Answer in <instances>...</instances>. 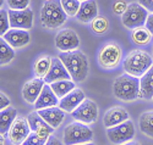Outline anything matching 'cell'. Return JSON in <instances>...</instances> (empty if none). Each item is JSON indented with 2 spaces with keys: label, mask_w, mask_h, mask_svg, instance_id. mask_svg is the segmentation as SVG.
Returning a JSON list of instances; mask_svg holds the SVG:
<instances>
[{
  "label": "cell",
  "mask_w": 153,
  "mask_h": 145,
  "mask_svg": "<svg viewBox=\"0 0 153 145\" xmlns=\"http://www.w3.org/2000/svg\"><path fill=\"white\" fill-rule=\"evenodd\" d=\"M75 83L83 82L88 74V60L87 56L80 50L61 51L58 56Z\"/></svg>",
  "instance_id": "1"
},
{
  "label": "cell",
  "mask_w": 153,
  "mask_h": 145,
  "mask_svg": "<svg viewBox=\"0 0 153 145\" xmlns=\"http://www.w3.org/2000/svg\"><path fill=\"white\" fill-rule=\"evenodd\" d=\"M153 66V57L145 50L134 49L123 60V68L125 73L141 78Z\"/></svg>",
  "instance_id": "2"
},
{
  "label": "cell",
  "mask_w": 153,
  "mask_h": 145,
  "mask_svg": "<svg viewBox=\"0 0 153 145\" xmlns=\"http://www.w3.org/2000/svg\"><path fill=\"white\" fill-rule=\"evenodd\" d=\"M113 94L125 102L140 99V79L127 73L119 76L113 83Z\"/></svg>",
  "instance_id": "3"
},
{
  "label": "cell",
  "mask_w": 153,
  "mask_h": 145,
  "mask_svg": "<svg viewBox=\"0 0 153 145\" xmlns=\"http://www.w3.org/2000/svg\"><path fill=\"white\" fill-rule=\"evenodd\" d=\"M68 15L62 10L60 0H50L45 1L41 10V22L44 28L56 29L65 24Z\"/></svg>",
  "instance_id": "4"
},
{
  "label": "cell",
  "mask_w": 153,
  "mask_h": 145,
  "mask_svg": "<svg viewBox=\"0 0 153 145\" xmlns=\"http://www.w3.org/2000/svg\"><path fill=\"white\" fill-rule=\"evenodd\" d=\"M64 145H77L91 143L93 139V130L85 123L72 122L64 128Z\"/></svg>",
  "instance_id": "5"
},
{
  "label": "cell",
  "mask_w": 153,
  "mask_h": 145,
  "mask_svg": "<svg viewBox=\"0 0 153 145\" xmlns=\"http://www.w3.org/2000/svg\"><path fill=\"white\" fill-rule=\"evenodd\" d=\"M121 55L123 51L120 45L115 42H109L99 49L97 61L103 70H113L119 66L121 61Z\"/></svg>",
  "instance_id": "6"
},
{
  "label": "cell",
  "mask_w": 153,
  "mask_h": 145,
  "mask_svg": "<svg viewBox=\"0 0 153 145\" xmlns=\"http://www.w3.org/2000/svg\"><path fill=\"white\" fill-rule=\"evenodd\" d=\"M148 16V11L140 3H131L121 16L123 24L126 28L134 29L136 27L145 26Z\"/></svg>",
  "instance_id": "7"
},
{
  "label": "cell",
  "mask_w": 153,
  "mask_h": 145,
  "mask_svg": "<svg viewBox=\"0 0 153 145\" xmlns=\"http://www.w3.org/2000/svg\"><path fill=\"white\" fill-rule=\"evenodd\" d=\"M107 137L115 145H123L131 141L135 137V127L131 120H127L118 126L107 128Z\"/></svg>",
  "instance_id": "8"
},
{
  "label": "cell",
  "mask_w": 153,
  "mask_h": 145,
  "mask_svg": "<svg viewBox=\"0 0 153 145\" xmlns=\"http://www.w3.org/2000/svg\"><path fill=\"white\" fill-rule=\"evenodd\" d=\"M71 115L75 121L85 124H91L94 123L98 118V106L93 100L85 99L80 106L71 112Z\"/></svg>",
  "instance_id": "9"
},
{
  "label": "cell",
  "mask_w": 153,
  "mask_h": 145,
  "mask_svg": "<svg viewBox=\"0 0 153 145\" xmlns=\"http://www.w3.org/2000/svg\"><path fill=\"white\" fill-rule=\"evenodd\" d=\"M31 132L32 130L28 124L27 117H16V120L7 132V138L12 145H22L31 134Z\"/></svg>",
  "instance_id": "10"
},
{
  "label": "cell",
  "mask_w": 153,
  "mask_h": 145,
  "mask_svg": "<svg viewBox=\"0 0 153 145\" xmlns=\"http://www.w3.org/2000/svg\"><path fill=\"white\" fill-rule=\"evenodd\" d=\"M9 21L11 28H19V29H31L33 27V18L34 14L33 11L27 7L25 10H7Z\"/></svg>",
  "instance_id": "11"
},
{
  "label": "cell",
  "mask_w": 153,
  "mask_h": 145,
  "mask_svg": "<svg viewBox=\"0 0 153 145\" xmlns=\"http://www.w3.org/2000/svg\"><path fill=\"white\" fill-rule=\"evenodd\" d=\"M55 46L60 51H72L80 46V38L74 29L64 28L55 37Z\"/></svg>",
  "instance_id": "12"
},
{
  "label": "cell",
  "mask_w": 153,
  "mask_h": 145,
  "mask_svg": "<svg viewBox=\"0 0 153 145\" xmlns=\"http://www.w3.org/2000/svg\"><path fill=\"white\" fill-rule=\"evenodd\" d=\"M64 79H71L70 73L68 72L66 67L64 66L59 57H52V65H50L47 76L44 77V82L47 84H52L54 82Z\"/></svg>",
  "instance_id": "13"
},
{
  "label": "cell",
  "mask_w": 153,
  "mask_h": 145,
  "mask_svg": "<svg viewBox=\"0 0 153 145\" xmlns=\"http://www.w3.org/2000/svg\"><path fill=\"white\" fill-rule=\"evenodd\" d=\"M44 84H45L44 79H42V78H37V77L27 81L26 83H25L23 88H22L23 99L26 100L28 104H34L36 100L38 99V96H39Z\"/></svg>",
  "instance_id": "14"
},
{
  "label": "cell",
  "mask_w": 153,
  "mask_h": 145,
  "mask_svg": "<svg viewBox=\"0 0 153 145\" xmlns=\"http://www.w3.org/2000/svg\"><path fill=\"white\" fill-rule=\"evenodd\" d=\"M3 38L14 49L23 48L31 42L30 33L26 29H19V28H10L3 35Z\"/></svg>",
  "instance_id": "15"
},
{
  "label": "cell",
  "mask_w": 153,
  "mask_h": 145,
  "mask_svg": "<svg viewBox=\"0 0 153 145\" xmlns=\"http://www.w3.org/2000/svg\"><path fill=\"white\" fill-rule=\"evenodd\" d=\"M86 99L85 96V93L81 90V89H77L75 88L72 91H70V93L68 95H65L64 98H61V100L59 101V107L65 111V112H69L71 113L75 109H77L81 102Z\"/></svg>",
  "instance_id": "16"
},
{
  "label": "cell",
  "mask_w": 153,
  "mask_h": 145,
  "mask_svg": "<svg viewBox=\"0 0 153 145\" xmlns=\"http://www.w3.org/2000/svg\"><path fill=\"white\" fill-rule=\"evenodd\" d=\"M129 118H130L129 112H127L124 107L113 106L105 112V115L103 117V124L105 128H110V127L118 126V124L127 121Z\"/></svg>",
  "instance_id": "17"
},
{
  "label": "cell",
  "mask_w": 153,
  "mask_h": 145,
  "mask_svg": "<svg viewBox=\"0 0 153 145\" xmlns=\"http://www.w3.org/2000/svg\"><path fill=\"white\" fill-rule=\"evenodd\" d=\"M37 112L53 129L59 128L60 124L65 120V111H62L60 107H56V106L42 109V110H38Z\"/></svg>",
  "instance_id": "18"
},
{
  "label": "cell",
  "mask_w": 153,
  "mask_h": 145,
  "mask_svg": "<svg viewBox=\"0 0 153 145\" xmlns=\"http://www.w3.org/2000/svg\"><path fill=\"white\" fill-rule=\"evenodd\" d=\"M56 105H59V98L54 94V91L52 88H50V85L45 83L39 96H38V99L34 102V110L38 111V110H42V109L56 106Z\"/></svg>",
  "instance_id": "19"
},
{
  "label": "cell",
  "mask_w": 153,
  "mask_h": 145,
  "mask_svg": "<svg viewBox=\"0 0 153 145\" xmlns=\"http://www.w3.org/2000/svg\"><path fill=\"white\" fill-rule=\"evenodd\" d=\"M27 121H28V124H30V127H31V130L34 132V133L39 134V135H42V137H45V138H49L50 135L53 134L54 129L50 127L39 115H38L37 111L28 113Z\"/></svg>",
  "instance_id": "20"
},
{
  "label": "cell",
  "mask_w": 153,
  "mask_h": 145,
  "mask_svg": "<svg viewBox=\"0 0 153 145\" xmlns=\"http://www.w3.org/2000/svg\"><path fill=\"white\" fill-rule=\"evenodd\" d=\"M97 16H98L97 3L94 0H86V1L81 3V6H80L77 15H76V18L82 23H88V22L91 23Z\"/></svg>",
  "instance_id": "21"
},
{
  "label": "cell",
  "mask_w": 153,
  "mask_h": 145,
  "mask_svg": "<svg viewBox=\"0 0 153 145\" xmlns=\"http://www.w3.org/2000/svg\"><path fill=\"white\" fill-rule=\"evenodd\" d=\"M140 99H153V66L140 78Z\"/></svg>",
  "instance_id": "22"
},
{
  "label": "cell",
  "mask_w": 153,
  "mask_h": 145,
  "mask_svg": "<svg viewBox=\"0 0 153 145\" xmlns=\"http://www.w3.org/2000/svg\"><path fill=\"white\" fill-rule=\"evenodd\" d=\"M17 117V111L15 107H6L0 111V134H7V132Z\"/></svg>",
  "instance_id": "23"
},
{
  "label": "cell",
  "mask_w": 153,
  "mask_h": 145,
  "mask_svg": "<svg viewBox=\"0 0 153 145\" xmlns=\"http://www.w3.org/2000/svg\"><path fill=\"white\" fill-rule=\"evenodd\" d=\"M152 34L151 32L146 28V26H141V27H136L131 32V39L132 42L138 45V46H145L148 45L152 40Z\"/></svg>",
  "instance_id": "24"
},
{
  "label": "cell",
  "mask_w": 153,
  "mask_h": 145,
  "mask_svg": "<svg viewBox=\"0 0 153 145\" xmlns=\"http://www.w3.org/2000/svg\"><path fill=\"white\" fill-rule=\"evenodd\" d=\"M50 88L53 89L54 94L61 99L65 95H68L70 91H72L75 88H76V83L72 81V79H64V81H58V82H54L52 84H49Z\"/></svg>",
  "instance_id": "25"
},
{
  "label": "cell",
  "mask_w": 153,
  "mask_h": 145,
  "mask_svg": "<svg viewBox=\"0 0 153 145\" xmlns=\"http://www.w3.org/2000/svg\"><path fill=\"white\" fill-rule=\"evenodd\" d=\"M50 65H52V56L43 55L41 57H38L34 63V67H33V72H34L36 77L44 79V77L47 76V73L50 68Z\"/></svg>",
  "instance_id": "26"
},
{
  "label": "cell",
  "mask_w": 153,
  "mask_h": 145,
  "mask_svg": "<svg viewBox=\"0 0 153 145\" xmlns=\"http://www.w3.org/2000/svg\"><path fill=\"white\" fill-rule=\"evenodd\" d=\"M138 126L145 135L153 139V111L143 112L141 116H140Z\"/></svg>",
  "instance_id": "27"
},
{
  "label": "cell",
  "mask_w": 153,
  "mask_h": 145,
  "mask_svg": "<svg viewBox=\"0 0 153 145\" xmlns=\"http://www.w3.org/2000/svg\"><path fill=\"white\" fill-rule=\"evenodd\" d=\"M15 59V50L3 37H0V66L7 65Z\"/></svg>",
  "instance_id": "28"
},
{
  "label": "cell",
  "mask_w": 153,
  "mask_h": 145,
  "mask_svg": "<svg viewBox=\"0 0 153 145\" xmlns=\"http://www.w3.org/2000/svg\"><path fill=\"white\" fill-rule=\"evenodd\" d=\"M91 29L96 34H104L109 29V21L104 16H97L92 22H91Z\"/></svg>",
  "instance_id": "29"
},
{
  "label": "cell",
  "mask_w": 153,
  "mask_h": 145,
  "mask_svg": "<svg viewBox=\"0 0 153 145\" xmlns=\"http://www.w3.org/2000/svg\"><path fill=\"white\" fill-rule=\"evenodd\" d=\"M60 4L62 10L65 11V14L70 17H74L77 15V12L81 6L80 0H60Z\"/></svg>",
  "instance_id": "30"
},
{
  "label": "cell",
  "mask_w": 153,
  "mask_h": 145,
  "mask_svg": "<svg viewBox=\"0 0 153 145\" xmlns=\"http://www.w3.org/2000/svg\"><path fill=\"white\" fill-rule=\"evenodd\" d=\"M47 140H48V138L42 137L39 134L34 133V132H31V134L23 141L22 145H44L47 143Z\"/></svg>",
  "instance_id": "31"
},
{
  "label": "cell",
  "mask_w": 153,
  "mask_h": 145,
  "mask_svg": "<svg viewBox=\"0 0 153 145\" xmlns=\"http://www.w3.org/2000/svg\"><path fill=\"white\" fill-rule=\"evenodd\" d=\"M10 29V21L7 11L0 9V37H3Z\"/></svg>",
  "instance_id": "32"
},
{
  "label": "cell",
  "mask_w": 153,
  "mask_h": 145,
  "mask_svg": "<svg viewBox=\"0 0 153 145\" xmlns=\"http://www.w3.org/2000/svg\"><path fill=\"white\" fill-rule=\"evenodd\" d=\"M31 0H6V4L11 10H25L30 6Z\"/></svg>",
  "instance_id": "33"
},
{
  "label": "cell",
  "mask_w": 153,
  "mask_h": 145,
  "mask_svg": "<svg viewBox=\"0 0 153 145\" xmlns=\"http://www.w3.org/2000/svg\"><path fill=\"white\" fill-rule=\"evenodd\" d=\"M127 6H129V4H127L125 0H117V1L113 4V12L115 15L123 16V14L126 11Z\"/></svg>",
  "instance_id": "34"
},
{
  "label": "cell",
  "mask_w": 153,
  "mask_h": 145,
  "mask_svg": "<svg viewBox=\"0 0 153 145\" xmlns=\"http://www.w3.org/2000/svg\"><path fill=\"white\" fill-rule=\"evenodd\" d=\"M9 106H10V99L7 98V95H5L4 93L0 91V111Z\"/></svg>",
  "instance_id": "35"
},
{
  "label": "cell",
  "mask_w": 153,
  "mask_h": 145,
  "mask_svg": "<svg viewBox=\"0 0 153 145\" xmlns=\"http://www.w3.org/2000/svg\"><path fill=\"white\" fill-rule=\"evenodd\" d=\"M138 3L141 4L145 9H147V11L149 12H153V0H138Z\"/></svg>",
  "instance_id": "36"
},
{
  "label": "cell",
  "mask_w": 153,
  "mask_h": 145,
  "mask_svg": "<svg viewBox=\"0 0 153 145\" xmlns=\"http://www.w3.org/2000/svg\"><path fill=\"white\" fill-rule=\"evenodd\" d=\"M145 26H146V28H147V29L151 32V34L153 35V12H151V14H148Z\"/></svg>",
  "instance_id": "37"
},
{
  "label": "cell",
  "mask_w": 153,
  "mask_h": 145,
  "mask_svg": "<svg viewBox=\"0 0 153 145\" xmlns=\"http://www.w3.org/2000/svg\"><path fill=\"white\" fill-rule=\"evenodd\" d=\"M44 145H64V144H62L56 137H54V135L52 134V135L48 138V140H47V143H45Z\"/></svg>",
  "instance_id": "38"
},
{
  "label": "cell",
  "mask_w": 153,
  "mask_h": 145,
  "mask_svg": "<svg viewBox=\"0 0 153 145\" xmlns=\"http://www.w3.org/2000/svg\"><path fill=\"white\" fill-rule=\"evenodd\" d=\"M123 145H141L140 143H137V141H134V140H131V141H127V143H125V144H123Z\"/></svg>",
  "instance_id": "39"
},
{
  "label": "cell",
  "mask_w": 153,
  "mask_h": 145,
  "mask_svg": "<svg viewBox=\"0 0 153 145\" xmlns=\"http://www.w3.org/2000/svg\"><path fill=\"white\" fill-rule=\"evenodd\" d=\"M0 145H5V138H4V134H0Z\"/></svg>",
  "instance_id": "40"
},
{
  "label": "cell",
  "mask_w": 153,
  "mask_h": 145,
  "mask_svg": "<svg viewBox=\"0 0 153 145\" xmlns=\"http://www.w3.org/2000/svg\"><path fill=\"white\" fill-rule=\"evenodd\" d=\"M77 145H94L92 141L91 143H85V144H77Z\"/></svg>",
  "instance_id": "41"
},
{
  "label": "cell",
  "mask_w": 153,
  "mask_h": 145,
  "mask_svg": "<svg viewBox=\"0 0 153 145\" xmlns=\"http://www.w3.org/2000/svg\"><path fill=\"white\" fill-rule=\"evenodd\" d=\"M4 1H5V0H0V9H1V6H3V4H4Z\"/></svg>",
  "instance_id": "42"
},
{
  "label": "cell",
  "mask_w": 153,
  "mask_h": 145,
  "mask_svg": "<svg viewBox=\"0 0 153 145\" xmlns=\"http://www.w3.org/2000/svg\"><path fill=\"white\" fill-rule=\"evenodd\" d=\"M80 1H81V3H82V1H86V0H80Z\"/></svg>",
  "instance_id": "43"
},
{
  "label": "cell",
  "mask_w": 153,
  "mask_h": 145,
  "mask_svg": "<svg viewBox=\"0 0 153 145\" xmlns=\"http://www.w3.org/2000/svg\"><path fill=\"white\" fill-rule=\"evenodd\" d=\"M45 1H50V0H45Z\"/></svg>",
  "instance_id": "44"
},
{
  "label": "cell",
  "mask_w": 153,
  "mask_h": 145,
  "mask_svg": "<svg viewBox=\"0 0 153 145\" xmlns=\"http://www.w3.org/2000/svg\"><path fill=\"white\" fill-rule=\"evenodd\" d=\"M152 100H153V99H152Z\"/></svg>",
  "instance_id": "45"
}]
</instances>
